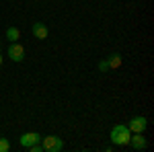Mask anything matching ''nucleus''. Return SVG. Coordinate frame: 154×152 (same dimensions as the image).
I'll list each match as a JSON object with an SVG mask.
<instances>
[{"instance_id": "f8f14e48", "label": "nucleus", "mask_w": 154, "mask_h": 152, "mask_svg": "<svg viewBox=\"0 0 154 152\" xmlns=\"http://www.w3.org/2000/svg\"><path fill=\"white\" fill-rule=\"evenodd\" d=\"M0 64H2V54H0Z\"/></svg>"}, {"instance_id": "f03ea898", "label": "nucleus", "mask_w": 154, "mask_h": 152, "mask_svg": "<svg viewBox=\"0 0 154 152\" xmlns=\"http://www.w3.org/2000/svg\"><path fill=\"white\" fill-rule=\"evenodd\" d=\"M41 146L48 152H60L64 148V142L60 140L58 136H45V138H41Z\"/></svg>"}, {"instance_id": "6e6552de", "label": "nucleus", "mask_w": 154, "mask_h": 152, "mask_svg": "<svg viewBox=\"0 0 154 152\" xmlns=\"http://www.w3.org/2000/svg\"><path fill=\"white\" fill-rule=\"evenodd\" d=\"M107 64H109V70H117L119 66H121V56H119V54H113V56H109Z\"/></svg>"}, {"instance_id": "423d86ee", "label": "nucleus", "mask_w": 154, "mask_h": 152, "mask_svg": "<svg viewBox=\"0 0 154 152\" xmlns=\"http://www.w3.org/2000/svg\"><path fill=\"white\" fill-rule=\"evenodd\" d=\"M19 142H21V146H25V148H29L31 144H35V142H41V136H39L37 132H29V134H23Z\"/></svg>"}, {"instance_id": "20e7f679", "label": "nucleus", "mask_w": 154, "mask_h": 152, "mask_svg": "<svg viewBox=\"0 0 154 152\" xmlns=\"http://www.w3.org/2000/svg\"><path fill=\"white\" fill-rule=\"evenodd\" d=\"M146 126H148V119L146 117H131L130 123H128V129L134 132V134H138V132H144Z\"/></svg>"}, {"instance_id": "9b49d317", "label": "nucleus", "mask_w": 154, "mask_h": 152, "mask_svg": "<svg viewBox=\"0 0 154 152\" xmlns=\"http://www.w3.org/2000/svg\"><path fill=\"white\" fill-rule=\"evenodd\" d=\"M99 70H101V72H107V70H109V64H107V60L99 64Z\"/></svg>"}, {"instance_id": "39448f33", "label": "nucleus", "mask_w": 154, "mask_h": 152, "mask_svg": "<svg viewBox=\"0 0 154 152\" xmlns=\"http://www.w3.org/2000/svg\"><path fill=\"white\" fill-rule=\"evenodd\" d=\"M130 144H131V148H134V150H144V148H146V144H148L146 138H144V132L134 134V136L130 138Z\"/></svg>"}, {"instance_id": "1a4fd4ad", "label": "nucleus", "mask_w": 154, "mask_h": 152, "mask_svg": "<svg viewBox=\"0 0 154 152\" xmlns=\"http://www.w3.org/2000/svg\"><path fill=\"white\" fill-rule=\"evenodd\" d=\"M21 37V31L17 29V27H8L6 29V39H11V41H17Z\"/></svg>"}, {"instance_id": "9d476101", "label": "nucleus", "mask_w": 154, "mask_h": 152, "mask_svg": "<svg viewBox=\"0 0 154 152\" xmlns=\"http://www.w3.org/2000/svg\"><path fill=\"white\" fill-rule=\"evenodd\" d=\"M11 150V142L6 138H0V152H8Z\"/></svg>"}, {"instance_id": "7ed1b4c3", "label": "nucleus", "mask_w": 154, "mask_h": 152, "mask_svg": "<svg viewBox=\"0 0 154 152\" xmlns=\"http://www.w3.org/2000/svg\"><path fill=\"white\" fill-rule=\"evenodd\" d=\"M8 58L12 62H23L25 58V47L21 43H17V41H11L8 43Z\"/></svg>"}, {"instance_id": "0eeeda50", "label": "nucleus", "mask_w": 154, "mask_h": 152, "mask_svg": "<svg viewBox=\"0 0 154 152\" xmlns=\"http://www.w3.org/2000/svg\"><path fill=\"white\" fill-rule=\"evenodd\" d=\"M31 31H33V35H35L37 39H45V37H48V33H49L48 27H45L43 23H33Z\"/></svg>"}, {"instance_id": "f257e3e1", "label": "nucleus", "mask_w": 154, "mask_h": 152, "mask_svg": "<svg viewBox=\"0 0 154 152\" xmlns=\"http://www.w3.org/2000/svg\"><path fill=\"white\" fill-rule=\"evenodd\" d=\"M130 138H131V132L128 129V126H115L111 129V142L115 146H125L130 144Z\"/></svg>"}]
</instances>
